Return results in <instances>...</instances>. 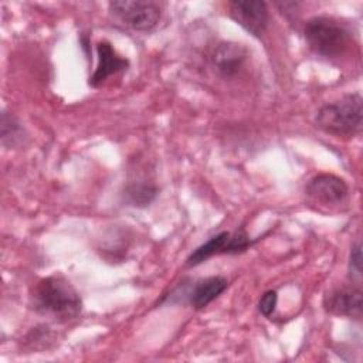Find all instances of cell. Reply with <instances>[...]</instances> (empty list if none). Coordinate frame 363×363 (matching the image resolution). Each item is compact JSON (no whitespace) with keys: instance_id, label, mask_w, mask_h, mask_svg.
I'll return each instance as SVG.
<instances>
[{"instance_id":"obj_12","label":"cell","mask_w":363,"mask_h":363,"mask_svg":"<svg viewBox=\"0 0 363 363\" xmlns=\"http://www.w3.org/2000/svg\"><path fill=\"white\" fill-rule=\"evenodd\" d=\"M123 194L129 204L136 207H146L155 200L157 189L153 183L147 182L146 179H138L126 184Z\"/></svg>"},{"instance_id":"obj_7","label":"cell","mask_w":363,"mask_h":363,"mask_svg":"<svg viewBox=\"0 0 363 363\" xmlns=\"http://www.w3.org/2000/svg\"><path fill=\"white\" fill-rule=\"evenodd\" d=\"M230 17L254 37H261L269 23V11L261 0H234L228 3Z\"/></svg>"},{"instance_id":"obj_9","label":"cell","mask_w":363,"mask_h":363,"mask_svg":"<svg viewBox=\"0 0 363 363\" xmlns=\"http://www.w3.org/2000/svg\"><path fill=\"white\" fill-rule=\"evenodd\" d=\"M248 58V50L238 43L221 41L211 52V65L223 78H233L244 67Z\"/></svg>"},{"instance_id":"obj_4","label":"cell","mask_w":363,"mask_h":363,"mask_svg":"<svg viewBox=\"0 0 363 363\" xmlns=\"http://www.w3.org/2000/svg\"><path fill=\"white\" fill-rule=\"evenodd\" d=\"M109 14L135 31H150L162 18V3L153 0H115L108 3Z\"/></svg>"},{"instance_id":"obj_11","label":"cell","mask_w":363,"mask_h":363,"mask_svg":"<svg viewBox=\"0 0 363 363\" xmlns=\"http://www.w3.org/2000/svg\"><path fill=\"white\" fill-rule=\"evenodd\" d=\"M228 286L227 278L221 275H213L196 281L191 289L187 292L189 303L193 309L200 311L208 306L214 299H217Z\"/></svg>"},{"instance_id":"obj_10","label":"cell","mask_w":363,"mask_h":363,"mask_svg":"<svg viewBox=\"0 0 363 363\" xmlns=\"http://www.w3.org/2000/svg\"><path fill=\"white\" fill-rule=\"evenodd\" d=\"M98 64L89 78V85L94 88L101 86L109 77L123 72L129 67V61L119 55L109 41H99L96 44Z\"/></svg>"},{"instance_id":"obj_8","label":"cell","mask_w":363,"mask_h":363,"mask_svg":"<svg viewBox=\"0 0 363 363\" xmlns=\"http://www.w3.org/2000/svg\"><path fill=\"white\" fill-rule=\"evenodd\" d=\"M362 295L359 285L350 284L333 288L323 298V309L336 316L360 319L363 309Z\"/></svg>"},{"instance_id":"obj_14","label":"cell","mask_w":363,"mask_h":363,"mask_svg":"<svg viewBox=\"0 0 363 363\" xmlns=\"http://www.w3.org/2000/svg\"><path fill=\"white\" fill-rule=\"evenodd\" d=\"M347 277L350 279V284L353 285H362V245L357 241L349 254V262H347Z\"/></svg>"},{"instance_id":"obj_13","label":"cell","mask_w":363,"mask_h":363,"mask_svg":"<svg viewBox=\"0 0 363 363\" xmlns=\"http://www.w3.org/2000/svg\"><path fill=\"white\" fill-rule=\"evenodd\" d=\"M23 128L20 122L11 115L3 111L1 113V143L4 146H16L23 139Z\"/></svg>"},{"instance_id":"obj_3","label":"cell","mask_w":363,"mask_h":363,"mask_svg":"<svg viewBox=\"0 0 363 363\" xmlns=\"http://www.w3.org/2000/svg\"><path fill=\"white\" fill-rule=\"evenodd\" d=\"M303 37L308 47L325 58H339L352 45V33L339 20L315 16L305 23Z\"/></svg>"},{"instance_id":"obj_5","label":"cell","mask_w":363,"mask_h":363,"mask_svg":"<svg viewBox=\"0 0 363 363\" xmlns=\"http://www.w3.org/2000/svg\"><path fill=\"white\" fill-rule=\"evenodd\" d=\"M255 241L257 240L250 238L242 230L234 234L228 231L217 233L190 252V255L186 258V267H197L214 255L241 254L251 248L255 244Z\"/></svg>"},{"instance_id":"obj_2","label":"cell","mask_w":363,"mask_h":363,"mask_svg":"<svg viewBox=\"0 0 363 363\" xmlns=\"http://www.w3.org/2000/svg\"><path fill=\"white\" fill-rule=\"evenodd\" d=\"M363 99L357 92L346 94L342 98L319 108L315 122L328 135L336 138H353L362 130Z\"/></svg>"},{"instance_id":"obj_6","label":"cell","mask_w":363,"mask_h":363,"mask_svg":"<svg viewBox=\"0 0 363 363\" xmlns=\"http://www.w3.org/2000/svg\"><path fill=\"white\" fill-rule=\"evenodd\" d=\"M306 196L325 207H337L343 204L349 197L347 183L332 173L315 174L305 187Z\"/></svg>"},{"instance_id":"obj_1","label":"cell","mask_w":363,"mask_h":363,"mask_svg":"<svg viewBox=\"0 0 363 363\" xmlns=\"http://www.w3.org/2000/svg\"><path fill=\"white\" fill-rule=\"evenodd\" d=\"M30 306L41 316L68 322L81 313L82 299L65 277L50 275L38 279L30 289Z\"/></svg>"},{"instance_id":"obj_15","label":"cell","mask_w":363,"mask_h":363,"mask_svg":"<svg viewBox=\"0 0 363 363\" xmlns=\"http://www.w3.org/2000/svg\"><path fill=\"white\" fill-rule=\"evenodd\" d=\"M278 303V294L274 289H269L264 292V295L259 298L258 302V311L264 316H271L277 308Z\"/></svg>"}]
</instances>
